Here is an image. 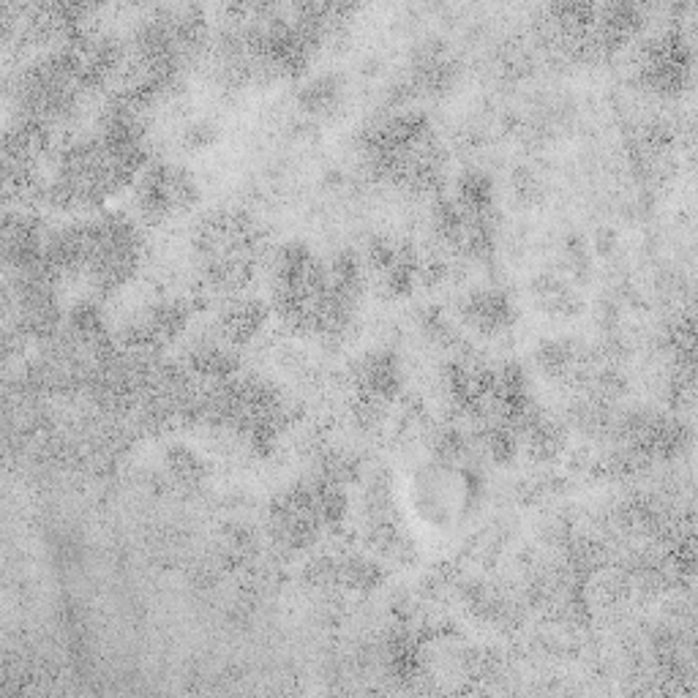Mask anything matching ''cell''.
Listing matches in <instances>:
<instances>
[{
	"label": "cell",
	"mask_w": 698,
	"mask_h": 698,
	"mask_svg": "<svg viewBox=\"0 0 698 698\" xmlns=\"http://www.w3.org/2000/svg\"><path fill=\"white\" fill-rule=\"evenodd\" d=\"M91 246H87L85 276L102 293H113L126 284L140 262V235L134 224L120 216H107L102 222H87Z\"/></svg>",
	"instance_id": "6da1fadb"
},
{
	"label": "cell",
	"mask_w": 698,
	"mask_h": 698,
	"mask_svg": "<svg viewBox=\"0 0 698 698\" xmlns=\"http://www.w3.org/2000/svg\"><path fill=\"white\" fill-rule=\"evenodd\" d=\"M200 197V184L178 164H156L137 184V208L147 222H164L173 213L189 211Z\"/></svg>",
	"instance_id": "7a4b0ae2"
},
{
	"label": "cell",
	"mask_w": 698,
	"mask_h": 698,
	"mask_svg": "<svg viewBox=\"0 0 698 698\" xmlns=\"http://www.w3.org/2000/svg\"><path fill=\"white\" fill-rule=\"evenodd\" d=\"M320 530L322 521L317 516L309 483L287 488V492L273 499L271 532L273 541L282 548H289V552L309 548L317 541V535H320Z\"/></svg>",
	"instance_id": "3957f363"
},
{
	"label": "cell",
	"mask_w": 698,
	"mask_h": 698,
	"mask_svg": "<svg viewBox=\"0 0 698 698\" xmlns=\"http://www.w3.org/2000/svg\"><path fill=\"white\" fill-rule=\"evenodd\" d=\"M690 76V47L683 33L666 31L647 42L641 52V80L658 93L683 91Z\"/></svg>",
	"instance_id": "277c9868"
},
{
	"label": "cell",
	"mask_w": 698,
	"mask_h": 698,
	"mask_svg": "<svg viewBox=\"0 0 698 698\" xmlns=\"http://www.w3.org/2000/svg\"><path fill=\"white\" fill-rule=\"evenodd\" d=\"M459 66L442 42H426L412 55V87L426 93H442L453 85Z\"/></svg>",
	"instance_id": "5b68a950"
},
{
	"label": "cell",
	"mask_w": 698,
	"mask_h": 698,
	"mask_svg": "<svg viewBox=\"0 0 698 698\" xmlns=\"http://www.w3.org/2000/svg\"><path fill=\"white\" fill-rule=\"evenodd\" d=\"M401 388L399 360L390 352H374L366 355L355 368V393L363 399H374L388 404Z\"/></svg>",
	"instance_id": "8992f818"
},
{
	"label": "cell",
	"mask_w": 698,
	"mask_h": 698,
	"mask_svg": "<svg viewBox=\"0 0 698 698\" xmlns=\"http://www.w3.org/2000/svg\"><path fill=\"white\" fill-rule=\"evenodd\" d=\"M461 311H464V320L481 333H502L516 320L513 304L499 289H477L461 304Z\"/></svg>",
	"instance_id": "52a82bcc"
},
{
	"label": "cell",
	"mask_w": 698,
	"mask_h": 698,
	"mask_svg": "<svg viewBox=\"0 0 698 698\" xmlns=\"http://www.w3.org/2000/svg\"><path fill=\"white\" fill-rule=\"evenodd\" d=\"M268 320V306L257 298H235L229 300L218 317V328H222V339L233 347L251 342L257 333L262 331Z\"/></svg>",
	"instance_id": "ba28073f"
},
{
	"label": "cell",
	"mask_w": 698,
	"mask_h": 698,
	"mask_svg": "<svg viewBox=\"0 0 698 698\" xmlns=\"http://www.w3.org/2000/svg\"><path fill=\"white\" fill-rule=\"evenodd\" d=\"M233 344L227 342H202L189 352V371L202 379H229L238 374V357L229 350Z\"/></svg>",
	"instance_id": "9c48e42d"
},
{
	"label": "cell",
	"mask_w": 698,
	"mask_h": 698,
	"mask_svg": "<svg viewBox=\"0 0 698 698\" xmlns=\"http://www.w3.org/2000/svg\"><path fill=\"white\" fill-rule=\"evenodd\" d=\"M385 573L374 559L360 557V554H352V557L339 559V573H336V584L347 587V590L355 592H368L377 590L382 584Z\"/></svg>",
	"instance_id": "30bf717a"
},
{
	"label": "cell",
	"mask_w": 698,
	"mask_h": 698,
	"mask_svg": "<svg viewBox=\"0 0 698 698\" xmlns=\"http://www.w3.org/2000/svg\"><path fill=\"white\" fill-rule=\"evenodd\" d=\"M344 85L336 74H320L311 76L304 87H300L298 98L309 113H333L342 102Z\"/></svg>",
	"instance_id": "8fae6325"
},
{
	"label": "cell",
	"mask_w": 698,
	"mask_h": 698,
	"mask_svg": "<svg viewBox=\"0 0 698 698\" xmlns=\"http://www.w3.org/2000/svg\"><path fill=\"white\" fill-rule=\"evenodd\" d=\"M492 197H494V186L492 178L481 169H470L459 178V202L464 208V213L470 216H477V213H492Z\"/></svg>",
	"instance_id": "7c38bea8"
},
{
	"label": "cell",
	"mask_w": 698,
	"mask_h": 698,
	"mask_svg": "<svg viewBox=\"0 0 698 698\" xmlns=\"http://www.w3.org/2000/svg\"><path fill=\"white\" fill-rule=\"evenodd\" d=\"M164 461H167L169 475L184 486H197V483L205 481V461L189 445H169Z\"/></svg>",
	"instance_id": "4fadbf2b"
},
{
	"label": "cell",
	"mask_w": 698,
	"mask_h": 698,
	"mask_svg": "<svg viewBox=\"0 0 698 698\" xmlns=\"http://www.w3.org/2000/svg\"><path fill=\"white\" fill-rule=\"evenodd\" d=\"M521 437H527V448H530V453L535 456V459H552V456H557L565 445L563 428L543 415L537 417Z\"/></svg>",
	"instance_id": "5bb4252c"
},
{
	"label": "cell",
	"mask_w": 698,
	"mask_h": 698,
	"mask_svg": "<svg viewBox=\"0 0 698 698\" xmlns=\"http://www.w3.org/2000/svg\"><path fill=\"white\" fill-rule=\"evenodd\" d=\"M537 363L552 377H568L579 371V357L568 342H543L537 347Z\"/></svg>",
	"instance_id": "9a60e30c"
},
{
	"label": "cell",
	"mask_w": 698,
	"mask_h": 698,
	"mask_svg": "<svg viewBox=\"0 0 698 698\" xmlns=\"http://www.w3.org/2000/svg\"><path fill=\"white\" fill-rule=\"evenodd\" d=\"M481 442L483 448H486V453L497 461L513 459L516 448H519V442H516V431L502 421L488 423V426L481 431Z\"/></svg>",
	"instance_id": "2e32d148"
},
{
	"label": "cell",
	"mask_w": 698,
	"mask_h": 698,
	"mask_svg": "<svg viewBox=\"0 0 698 698\" xmlns=\"http://www.w3.org/2000/svg\"><path fill=\"white\" fill-rule=\"evenodd\" d=\"M461 450H464V437H461V431H456V428H445V431H439L437 439H434V453H437L439 459H459Z\"/></svg>",
	"instance_id": "e0dca14e"
},
{
	"label": "cell",
	"mask_w": 698,
	"mask_h": 698,
	"mask_svg": "<svg viewBox=\"0 0 698 698\" xmlns=\"http://www.w3.org/2000/svg\"><path fill=\"white\" fill-rule=\"evenodd\" d=\"M213 137H216V131H213V126L205 123V120H197V123H191L189 131H186V142L197 147L213 142Z\"/></svg>",
	"instance_id": "ac0fdd59"
}]
</instances>
